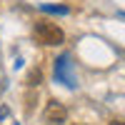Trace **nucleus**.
Listing matches in <instances>:
<instances>
[{
    "label": "nucleus",
    "mask_w": 125,
    "mask_h": 125,
    "mask_svg": "<svg viewBox=\"0 0 125 125\" xmlns=\"http://www.w3.org/2000/svg\"><path fill=\"white\" fill-rule=\"evenodd\" d=\"M55 80L58 83H65L68 88H75V75H73V68H70V58L68 55H60L55 60Z\"/></svg>",
    "instance_id": "7ed1b4c3"
},
{
    "label": "nucleus",
    "mask_w": 125,
    "mask_h": 125,
    "mask_svg": "<svg viewBox=\"0 0 125 125\" xmlns=\"http://www.w3.org/2000/svg\"><path fill=\"white\" fill-rule=\"evenodd\" d=\"M40 78H43V75H40V70H33V73H30V78H28V83H30V85H38Z\"/></svg>",
    "instance_id": "39448f33"
},
{
    "label": "nucleus",
    "mask_w": 125,
    "mask_h": 125,
    "mask_svg": "<svg viewBox=\"0 0 125 125\" xmlns=\"http://www.w3.org/2000/svg\"><path fill=\"white\" fill-rule=\"evenodd\" d=\"M45 13H55V15H68V8L65 5H40Z\"/></svg>",
    "instance_id": "20e7f679"
},
{
    "label": "nucleus",
    "mask_w": 125,
    "mask_h": 125,
    "mask_svg": "<svg viewBox=\"0 0 125 125\" xmlns=\"http://www.w3.org/2000/svg\"><path fill=\"white\" fill-rule=\"evenodd\" d=\"M43 118H45V123H50V125H62V123L68 120V110H65L62 103L48 100V105H45V110H43Z\"/></svg>",
    "instance_id": "f03ea898"
},
{
    "label": "nucleus",
    "mask_w": 125,
    "mask_h": 125,
    "mask_svg": "<svg viewBox=\"0 0 125 125\" xmlns=\"http://www.w3.org/2000/svg\"><path fill=\"white\" fill-rule=\"evenodd\" d=\"M33 35H35V40H38L40 45H60L62 40H65L62 28H58L55 23H48V20H40V23H35Z\"/></svg>",
    "instance_id": "f257e3e1"
},
{
    "label": "nucleus",
    "mask_w": 125,
    "mask_h": 125,
    "mask_svg": "<svg viewBox=\"0 0 125 125\" xmlns=\"http://www.w3.org/2000/svg\"><path fill=\"white\" fill-rule=\"evenodd\" d=\"M108 125H125V120H110Z\"/></svg>",
    "instance_id": "423d86ee"
}]
</instances>
